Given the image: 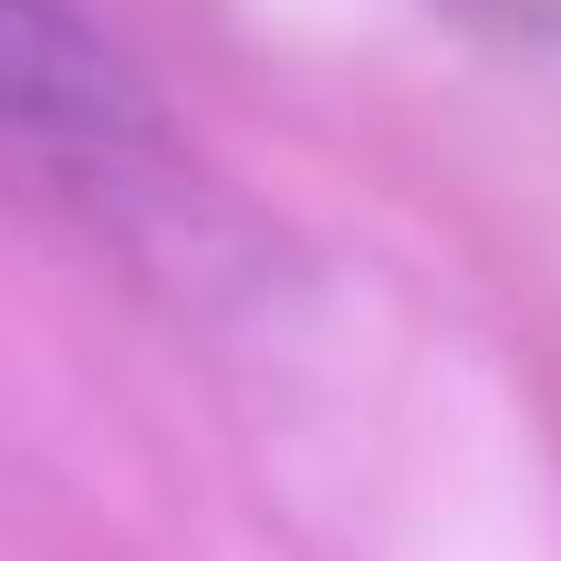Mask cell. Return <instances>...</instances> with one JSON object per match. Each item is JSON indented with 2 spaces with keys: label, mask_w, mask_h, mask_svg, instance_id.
<instances>
[{
  "label": "cell",
  "mask_w": 561,
  "mask_h": 561,
  "mask_svg": "<svg viewBox=\"0 0 561 561\" xmlns=\"http://www.w3.org/2000/svg\"><path fill=\"white\" fill-rule=\"evenodd\" d=\"M0 146L62 167H146L157 94L73 0H0Z\"/></svg>",
  "instance_id": "6da1fadb"
},
{
  "label": "cell",
  "mask_w": 561,
  "mask_h": 561,
  "mask_svg": "<svg viewBox=\"0 0 561 561\" xmlns=\"http://www.w3.org/2000/svg\"><path fill=\"white\" fill-rule=\"evenodd\" d=\"M479 21H510V32H561V0H458Z\"/></svg>",
  "instance_id": "7a4b0ae2"
}]
</instances>
